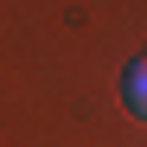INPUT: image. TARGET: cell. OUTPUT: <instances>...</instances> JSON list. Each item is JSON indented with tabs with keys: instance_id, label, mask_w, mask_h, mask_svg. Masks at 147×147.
Wrapping results in <instances>:
<instances>
[{
	"instance_id": "obj_1",
	"label": "cell",
	"mask_w": 147,
	"mask_h": 147,
	"mask_svg": "<svg viewBox=\"0 0 147 147\" xmlns=\"http://www.w3.org/2000/svg\"><path fill=\"white\" fill-rule=\"evenodd\" d=\"M121 96H128V109L147 121V58H134L128 70H121Z\"/></svg>"
}]
</instances>
